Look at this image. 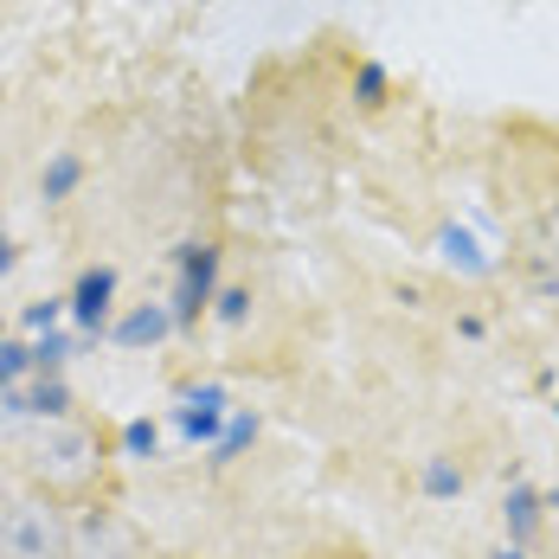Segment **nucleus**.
Segmentation results:
<instances>
[{
	"label": "nucleus",
	"instance_id": "nucleus-9",
	"mask_svg": "<svg viewBox=\"0 0 559 559\" xmlns=\"http://www.w3.org/2000/svg\"><path fill=\"white\" fill-rule=\"evenodd\" d=\"M129 450H155V431L148 425H129Z\"/></svg>",
	"mask_w": 559,
	"mask_h": 559
},
{
	"label": "nucleus",
	"instance_id": "nucleus-6",
	"mask_svg": "<svg viewBox=\"0 0 559 559\" xmlns=\"http://www.w3.org/2000/svg\"><path fill=\"white\" fill-rule=\"evenodd\" d=\"M168 309H155V302H142V309H135V316H122V322H116V341H122V347H155V341L168 335Z\"/></svg>",
	"mask_w": 559,
	"mask_h": 559
},
{
	"label": "nucleus",
	"instance_id": "nucleus-1",
	"mask_svg": "<svg viewBox=\"0 0 559 559\" xmlns=\"http://www.w3.org/2000/svg\"><path fill=\"white\" fill-rule=\"evenodd\" d=\"M13 450H20L26 483L39 496H52V502H84L97 489V476H104V438L71 412L64 418H33Z\"/></svg>",
	"mask_w": 559,
	"mask_h": 559
},
{
	"label": "nucleus",
	"instance_id": "nucleus-5",
	"mask_svg": "<svg viewBox=\"0 0 559 559\" xmlns=\"http://www.w3.org/2000/svg\"><path fill=\"white\" fill-rule=\"evenodd\" d=\"M110 289H116V271H84V277H78L71 309H78L84 329H104V316H110Z\"/></svg>",
	"mask_w": 559,
	"mask_h": 559
},
{
	"label": "nucleus",
	"instance_id": "nucleus-11",
	"mask_svg": "<svg viewBox=\"0 0 559 559\" xmlns=\"http://www.w3.org/2000/svg\"><path fill=\"white\" fill-rule=\"evenodd\" d=\"M502 559H521V554H502Z\"/></svg>",
	"mask_w": 559,
	"mask_h": 559
},
{
	"label": "nucleus",
	"instance_id": "nucleus-8",
	"mask_svg": "<svg viewBox=\"0 0 559 559\" xmlns=\"http://www.w3.org/2000/svg\"><path fill=\"white\" fill-rule=\"evenodd\" d=\"M71 180H78V168H71V162H58V168L46 174V193H64V187H71Z\"/></svg>",
	"mask_w": 559,
	"mask_h": 559
},
{
	"label": "nucleus",
	"instance_id": "nucleus-10",
	"mask_svg": "<svg viewBox=\"0 0 559 559\" xmlns=\"http://www.w3.org/2000/svg\"><path fill=\"white\" fill-rule=\"evenodd\" d=\"M0 271H7V238H0Z\"/></svg>",
	"mask_w": 559,
	"mask_h": 559
},
{
	"label": "nucleus",
	"instance_id": "nucleus-3",
	"mask_svg": "<svg viewBox=\"0 0 559 559\" xmlns=\"http://www.w3.org/2000/svg\"><path fill=\"white\" fill-rule=\"evenodd\" d=\"M71 559H142V554H135V534L116 521V508L84 502V514L71 521Z\"/></svg>",
	"mask_w": 559,
	"mask_h": 559
},
{
	"label": "nucleus",
	"instance_id": "nucleus-4",
	"mask_svg": "<svg viewBox=\"0 0 559 559\" xmlns=\"http://www.w3.org/2000/svg\"><path fill=\"white\" fill-rule=\"evenodd\" d=\"M206 283H213V245H187L180 251V322H200V302H206Z\"/></svg>",
	"mask_w": 559,
	"mask_h": 559
},
{
	"label": "nucleus",
	"instance_id": "nucleus-7",
	"mask_svg": "<svg viewBox=\"0 0 559 559\" xmlns=\"http://www.w3.org/2000/svg\"><path fill=\"white\" fill-rule=\"evenodd\" d=\"M20 367H33V354H26V347H0V386H7Z\"/></svg>",
	"mask_w": 559,
	"mask_h": 559
},
{
	"label": "nucleus",
	"instance_id": "nucleus-2",
	"mask_svg": "<svg viewBox=\"0 0 559 559\" xmlns=\"http://www.w3.org/2000/svg\"><path fill=\"white\" fill-rule=\"evenodd\" d=\"M0 559H71V514L64 502L26 489L0 502Z\"/></svg>",
	"mask_w": 559,
	"mask_h": 559
}]
</instances>
